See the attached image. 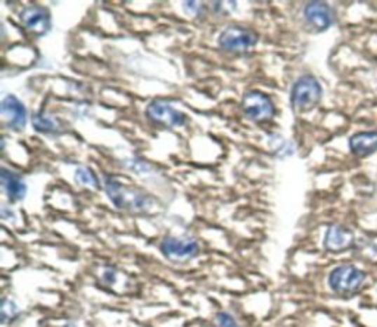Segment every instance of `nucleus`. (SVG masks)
I'll list each match as a JSON object with an SVG mask.
<instances>
[{
    "label": "nucleus",
    "mask_w": 377,
    "mask_h": 327,
    "mask_svg": "<svg viewBox=\"0 0 377 327\" xmlns=\"http://www.w3.org/2000/svg\"><path fill=\"white\" fill-rule=\"evenodd\" d=\"M105 190H107L111 202L118 210L146 213L152 206V201L143 192L130 187L111 175L105 177Z\"/></svg>",
    "instance_id": "f257e3e1"
},
{
    "label": "nucleus",
    "mask_w": 377,
    "mask_h": 327,
    "mask_svg": "<svg viewBox=\"0 0 377 327\" xmlns=\"http://www.w3.org/2000/svg\"><path fill=\"white\" fill-rule=\"evenodd\" d=\"M323 98V87L319 80L305 76L300 77L292 87L291 105L298 114H304L314 109Z\"/></svg>",
    "instance_id": "f03ea898"
},
{
    "label": "nucleus",
    "mask_w": 377,
    "mask_h": 327,
    "mask_svg": "<svg viewBox=\"0 0 377 327\" xmlns=\"http://www.w3.org/2000/svg\"><path fill=\"white\" fill-rule=\"evenodd\" d=\"M366 281V273L354 265H340L330 273L329 286L338 295L351 296L357 293Z\"/></svg>",
    "instance_id": "7ed1b4c3"
},
{
    "label": "nucleus",
    "mask_w": 377,
    "mask_h": 327,
    "mask_svg": "<svg viewBox=\"0 0 377 327\" xmlns=\"http://www.w3.org/2000/svg\"><path fill=\"white\" fill-rule=\"evenodd\" d=\"M256 43L258 34L242 25H229L218 37L220 48L234 53L248 52L256 46Z\"/></svg>",
    "instance_id": "20e7f679"
},
{
    "label": "nucleus",
    "mask_w": 377,
    "mask_h": 327,
    "mask_svg": "<svg viewBox=\"0 0 377 327\" xmlns=\"http://www.w3.org/2000/svg\"><path fill=\"white\" fill-rule=\"evenodd\" d=\"M242 109L253 123H268L276 116V107L268 95L260 91H251L242 99Z\"/></svg>",
    "instance_id": "39448f33"
},
{
    "label": "nucleus",
    "mask_w": 377,
    "mask_h": 327,
    "mask_svg": "<svg viewBox=\"0 0 377 327\" xmlns=\"http://www.w3.org/2000/svg\"><path fill=\"white\" fill-rule=\"evenodd\" d=\"M146 116L152 124L167 128L183 127L187 121V118L183 112L177 111L171 103L165 100L150 102L146 108Z\"/></svg>",
    "instance_id": "423d86ee"
},
{
    "label": "nucleus",
    "mask_w": 377,
    "mask_h": 327,
    "mask_svg": "<svg viewBox=\"0 0 377 327\" xmlns=\"http://www.w3.org/2000/svg\"><path fill=\"white\" fill-rule=\"evenodd\" d=\"M161 252L165 258L174 262H187L199 252V243L192 237H165L161 243Z\"/></svg>",
    "instance_id": "0eeeda50"
},
{
    "label": "nucleus",
    "mask_w": 377,
    "mask_h": 327,
    "mask_svg": "<svg viewBox=\"0 0 377 327\" xmlns=\"http://www.w3.org/2000/svg\"><path fill=\"white\" fill-rule=\"evenodd\" d=\"M20 20L25 29L36 36H44L49 33L52 27L51 22V13L46 8L43 6H27L21 11Z\"/></svg>",
    "instance_id": "6e6552de"
},
{
    "label": "nucleus",
    "mask_w": 377,
    "mask_h": 327,
    "mask_svg": "<svg viewBox=\"0 0 377 327\" xmlns=\"http://www.w3.org/2000/svg\"><path fill=\"white\" fill-rule=\"evenodd\" d=\"M2 115L6 126L13 131H21L27 126V108L24 103L13 95H8L2 100Z\"/></svg>",
    "instance_id": "1a4fd4ad"
},
{
    "label": "nucleus",
    "mask_w": 377,
    "mask_h": 327,
    "mask_svg": "<svg viewBox=\"0 0 377 327\" xmlns=\"http://www.w3.org/2000/svg\"><path fill=\"white\" fill-rule=\"evenodd\" d=\"M324 248L333 254L345 252L355 245L354 233L340 225L330 226L324 234Z\"/></svg>",
    "instance_id": "9d476101"
},
{
    "label": "nucleus",
    "mask_w": 377,
    "mask_h": 327,
    "mask_svg": "<svg viewBox=\"0 0 377 327\" xmlns=\"http://www.w3.org/2000/svg\"><path fill=\"white\" fill-rule=\"evenodd\" d=\"M304 15L307 21L317 29V32H326L327 28L333 25V11L323 2H310L305 6Z\"/></svg>",
    "instance_id": "9b49d317"
},
{
    "label": "nucleus",
    "mask_w": 377,
    "mask_h": 327,
    "mask_svg": "<svg viewBox=\"0 0 377 327\" xmlns=\"http://www.w3.org/2000/svg\"><path fill=\"white\" fill-rule=\"evenodd\" d=\"M0 178H2V186L6 192V195L11 202L22 201L27 195V185L17 173L9 171L6 168H2L0 173Z\"/></svg>",
    "instance_id": "f8f14e48"
},
{
    "label": "nucleus",
    "mask_w": 377,
    "mask_h": 327,
    "mask_svg": "<svg viewBox=\"0 0 377 327\" xmlns=\"http://www.w3.org/2000/svg\"><path fill=\"white\" fill-rule=\"evenodd\" d=\"M350 147L354 155L364 158L377 151V131H359L350 139Z\"/></svg>",
    "instance_id": "ddd939ff"
},
{
    "label": "nucleus",
    "mask_w": 377,
    "mask_h": 327,
    "mask_svg": "<svg viewBox=\"0 0 377 327\" xmlns=\"http://www.w3.org/2000/svg\"><path fill=\"white\" fill-rule=\"evenodd\" d=\"M34 130L39 133H46V135H55V133H61V126L55 120L53 116L39 112L33 118Z\"/></svg>",
    "instance_id": "4468645a"
},
{
    "label": "nucleus",
    "mask_w": 377,
    "mask_h": 327,
    "mask_svg": "<svg viewBox=\"0 0 377 327\" xmlns=\"http://www.w3.org/2000/svg\"><path fill=\"white\" fill-rule=\"evenodd\" d=\"M74 178L80 186H87V187L95 189V190L100 189V182H99L98 175L93 173L92 168H88V167H79L77 170H75Z\"/></svg>",
    "instance_id": "2eb2a0df"
},
{
    "label": "nucleus",
    "mask_w": 377,
    "mask_h": 327,
    "mask_svg": "<svg viewBox=\"0 0 377 327\" xmlns=\"http://www.w3.org/2000/svg\"><path fill=\"white\" fill-rule=\"evenodd\" d=\"M268 145H270V149H273V152H276V155L280 158H286L295 152L293 145L279 135L270 136Z\"/></svg>",
    "instance_id": "dca6fc26"
},
{
    "label": "nucleus",
    "mask_w": 377,
    "mask_h": 327,
    "mask_svg": "<svg viewBox=\"0 0 377 327\" xmlns=\"http://www.w3.org/2000/svg\"><path fill=\"white\" fill-rule=\"evenodd\" d=\"M20 314H21V311L17 307V304H15L11 300H8V298H4L2 311H0V321H2L4 324L12 323V321H15L20 317Z\"/></svg>",
    "instance_id": "f3484780"
},
{
    "label": "nucleus",
    "mask_w": 377,
    "mask_h": 327,
    "mask_svg": "<svg viewBox=\"0 0 377 327\" xmlns=\"http://www.w3.org/2000/svg\"><path fill=\"white\" fill-rule=\"evenodd\" d=\"M217 324L218 327H239L236 320L227 313H220L217 316Z\"/></svg>",
    "instance_id": "a211bd4d"
},
{
    "label": "nucleus",
    "mask_w": 377,
    "mask_h": 327,
    "mask_svg": "<svg viewBox=\"0 0 377 327\" xmlns=\"http://www.w3.org/2000/svg\"><path fill=\"white\" fill-rule=\"evenodd\" d=\"M115 277H117V272L114 269H111V267H110V269H107V272H105V274H103V280L107 281L108 285L115 283Z\"/></svg>",
    "instance_id": "6ab92c4d"
},
{
    "label": "nucleus",
    "mask_w": 377,
    "mask_h": 327,
    "mask_svg": "<svg viewBox=\"0 0 377 327\" xmlns=\"http://www.w3.org/2000/svg\"><path fill=\"white\" fill-rule=\"evenodd\" d=\"M186 11L190 13H201L202 11V5H199L198 2H185Z\"/></svg>",
    "instance_id": "aec40b11"
},
{
    "label": "nucleus",
    "mask_w": 377,
    "mask_h": 327,
    "mask_svg": "<svg viewBox=\"0 0 377 327\" xmlns=\"http://www.w3.org/2000/svg\"><path fill=\"white\" fill-rule=\"evenodd\" d=\"M64 327H75V326H74V324H65Z\"/></svg>",
    "instance_id": "412c9836"
}]
</instances>
